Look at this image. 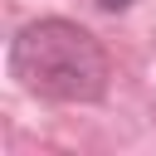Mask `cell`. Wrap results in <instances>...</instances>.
Segmentation results:
<instances>
[{
  "mask_svg": "<svg viewBox=\"0 0 156 156\" xmlns=\"http://www.w3.org/2000/svg\"><path fill=\"white\" fill-rule=\"evenodd\" d=\"M5 68L15 88L44 102H102L112 83L107 44L68 15H44L20 24L5 49Z\"/></svg>",
  "mask_w": 156,
  "mask_h": 156,
  "instance_id": "cell-1",
  "label": "cell"
},
{
  "mask_svg": "<svg viewBox=\"0 0 156 156\" xmlns=\"http://www.w3.org/2000/svg\"><path fill=\"white\" fill-rule=\"evenodd\" d=\"M132 0H98V10H107V15H117V10H127Z\"/></svg>",
  "mask_w": 156,
  "mask_h": 156,
  "instance_id": "cell-2",
  "label": "cell"
}]
</instances>
